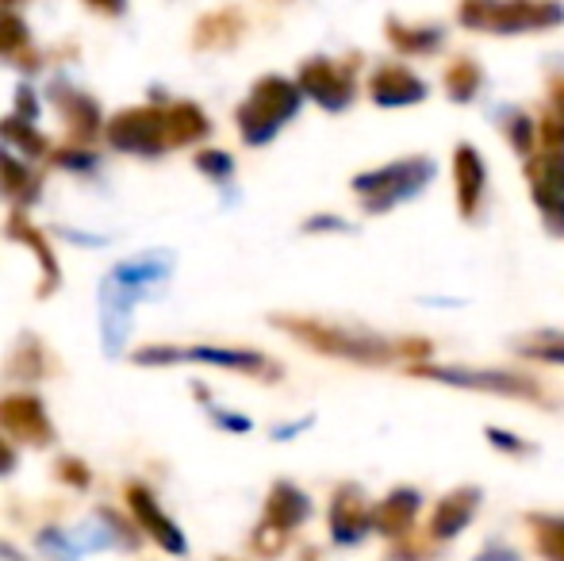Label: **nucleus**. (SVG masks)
<instances>
[{
	"instance_id": "26",
	"label": "nucleus",
	"mask_w": 564,
	"mask_h": 561,
	"mask_svg": "<svg viewBox=\"0 0 564 561\" xmlns=\"http://www.w3.org/2000/svg\"><path fill=\"white\" fill-rule=\"evenodd\" d=\"M89 8H97V12H105V15H119L127 8V0H85Z\"/></svg>"
},
{
	"instance_id": "28",
	"label": "nucleus",
	"mask_w": 564,
	"mask_h": 561,
	"mask_svg": "<svg viewBox=\"0 0 564 561\" xmlns=\"http://www.w3.org/2000/svg\"><path fill=\"white\" fill-rule=\"evenodd\" d=\"M12 4H23V0H0V8H4V12H12Z\"/></svg>"
},
{
	"instance_id": "12",
	"label": "nucleus",
	"mask_w": 564,
	"mask_h": 561,
	"mask_svg": "<svg viewBox=\"0 0 564 561\" xmlns=\"http://www.w3.org/2000/svg\"><path fill=\"white\" fill-rule=\"evenodd\" d=\"M476 516V493H468V488H460V493L446 496V500L434 508V519H431V535L442 542L457 539L460 531H465V524H473Z\"/></svg>"
},
{
	"instance_id": "5",
	"label": "nucleus",
	"mask_w": 564,
	"mask_h": 561,
	"mask_svg": "<svg viewBox=\"0 0 564 561\" xmlns=\"http://www.w3.org/2000/svg\"><path fill=\"white\" fill-rule=\"evenodd\" d=\"M4 235L12 242H20V247H28L31 255L39 258V270H43V284H39V296H51V292H58V284H62V266H58V258H54V247L46 242V235L39 231L35 224H31L28 216H23L20 208L8 216V224H4Z\"/></svg>"
},
{
	"instance_id": "20",
	"label": "nucleus",
	"mask_w": 564,
	"mask_h": 561,
	"mask_svg": "<svg viewBox=\"0 0 564 561\" xmlns=\"http://www.w3.org/2000/svg\"><path fill=\"white\" fill-rule=\"evenodd\" d=\"M196 170H204L216 181H227L235 162H230V154H224V150H200V154H196Z\"/></svg>"
},
{
	"instance_id": "11",
	"label": "nucleus",
	"mask_w": 564,
	"mask_h": 561,
	"mask_svg": "<svg viewBox=\"0 0 564 561\" xmlns=\"http://www.w3.org/2000/svg\"><path fill=\"white\" fill-rule=\"evenodd\" d=\"M35 196H39V177L20 158L8 154V147H0V201L15 204L23 212Z\"/></svg>"
},
{
	"instance_id": "1",
	"label": "nucleus",
	"mask_w": 564,
	"mask_h": 561,
	"mask_svg": "<svg viewBox=\"0 0 564 561\" xmlns=\"http://www.w3.org/2000/svg\"><path fill=\"white\" fill-rule=\"evenodd\" d=\"M296 108H300V89H292L284 77H261V82L253 85L250 100L235 112V120H238L242 139L250 142V147H261V142H269L276 136V128H281Z\"/></svg>"
},
{
	"instance_id": "8",
	"label": "nucleus",
	"mask_w": 564,
	"mask_h": 561,
	"mask_svg": "<svg viewBox=\"0 0 564 561\" xmlns=\"http://www.w3.org/2000/svg\"><path fill=\"white\" fill-rule=\"evenodd\" d=\"M204 362V366L235 369V374H253V377H276L273 362L261 358L253 350H224V346H188L181 350V362Z\"/></svg>"
},
{
	"instance_id": "25",
	"label": "nucleus",
	"mask_w": 564,
	"mask_h": 561,
	"mask_svg": "<svg viewBox=\"0 0 564 561\" xmlns=\"http://www.w3.org/2000/svg\"><path fill=\"white\" fill-rule=\"evenodd\" d=\"M476 561H519V554H514L511 547H499V542H488V550H484Z\"/></svg>"
},
{
	"instance_id": "7",
	"label": "nucleus",
	"mask_w": 564,
	"mask_h": 561,
	"mask_svg": "<svg viewBox=\"0 0 564 561\" xmlns=\"http://www.w3.org/2000/svg\"><path fill=\"white\" fill-rule=\"evenodd\" d=\"M369 527H372V511L365 508L361 493L357 488H341L335 504H330V535H335V542L354 547V542H361L369 535Z\"/></svg>"
},
{
	"instance_id": "2",
	"label": "nucleus",
	"mask_w": 564,
	"mask_h": 561,
	"mask_svg": "<svg viewBox=\"0 0 564 561\" xmlns=\"http://www.w3.org/2000/svg\"><path fill=\"white\" fill-rule=\"evenodd\" d=\"M108 142L119 154H134V158H158L170 147V128H165V112L154 105H134L123 108L108 120L105 128Z\"/></svg>"
},
{
	"instance_id": "21",
	"label": "nucleus",
	"mask_w": 564,
	"mask_h": 561,
	"mask_svg": "<svg viewBox=\"0 0 564 561\" xmlns=\"http://www.w3.org/2000/svg\"><path fill=\"white\" fill-rule=\"evenodd\" d=\"M54 165L85 173V170H97V158H93L89 150H82V147H62V150H54Z\"/></svg>"
},
{
	"instance_id": "9",
	"label": "nucleus",
	"mask_w": 564,
	"mask_h": 561,
	"mask_svg": "<svg viewBox=\"0 0 564 561\" xmlns=\"http://www.w3.org/2000/svg\"><path fill=\"white\" fill-rule=\"evenodd\" d=\"M242 39V12L238 8H219L196 20L193 31V46L196 51H227Z\"/></svg>"
},
{
	"instance_id": "19",
	"label": "nucleus",
	"mask_w": 564,
	"mask_h": 561,
	"mask_svg": "<svg viewBox=\"0 0 564 561\" xmlns=\"http://www.w3.org/2000/svg\"><path fill=\"white\" fill-rule=\"evenodd\" d=\"M181 362V346H142L134 350V366H177Z\"/></svg>"
},
{
	"instance_id": "15",
	"label": "nucleus",
	"mask_w": 564,
	"mask_h": 561,
	"mask_svg": "<svg viewBox=\"0 0 564 561\" xmlns=\"http://www.w3.org/2000/svg\"><path fill=\"white\" fill-rule=\"evenodd\" d=\"M0 139L8 142V150H20L23 158H46V150H51L43 131H35V123L20 120V116H4L0 120Z\"/></svg>"
},
{
	"instance_id": "4",
	"label": "nucleus",
	"mask_w": 564,
	"mask_h": 561,
	"mask_svg": "<svg viewBox=\"0 0 564 561\" xmlns=\"http://www.w3.org/2000/svg\"><path fill=\"white\" fill-rule=\"evenodd\" d=\"M127 508H131V516L139 519V527L165 550V554H185V535H181V527L165 516L162 504L154 500V493H150L147 485H127Z\"/></svg>"
},
{
	"instance_id": "13",
	"label": "nucleus",
	"mask_w": 564,
	"mask_h": 561,
	"mask_svg": "<svg viewBox=\"0 0 564 561\" xmlns=\"http://www.w3.org/2000/svg\"><path fill=\"white\" fill-rule=\"evenodd\" d=\"M415 511H419V496L400 488V493L388 496L380 508H372V527H377L380 535H388V539H400L411 527V519H415Z\"/></svg>"
},
{
	"instance_id": "23",
	"label": "nucleus",
	"mask_w": 564,
	"mask_h": 561,
	"mask_svg": "<svg viewBox=\"0 0 564 561\" xmlns=\"http://www.w3.org/2000/svg\"><path fill=\"white\" fill-rule=\"evenodd\" d=\"M281 547H284V531H276V527L261 524L258 535H253V550H258L261 558H273V554H281Z\"/></svg>"
},
{
	"instance_id": "24",
	"label": "nucleus",
	"mask_w": 564,
	"mask_h": 561,
	"mask_svg": "<svg viewBox=\"0 0 564 561\" xmlns=\"http://www.w3.org/2000/svg\"><path fill=\"white\" fill-rule=\"evenodd\" d=\"M15 116H20V120H28V123H35L39 100H35V93H31V89H20V93H15Z\"/></svg>"
},
{
	"instance_id": "27",
	"label": "nucleus",
	"mask_w": 564,
	"mask_h": 561,
	"mask_svg": "<svg viewBox=\"0 0 564 561\" xmlns=\"http://www.w3.org/2000/svg\"><path fill=\"white\" fill-rule=\"evenodd\" d=\"M12 470H15V450L0 439V477H4V473H12Z\"/></svg>"
},
{
	"instance_id": "14",
	"label": "nucleus",
	"mask_w": 564,
	"mask_h": 561,
	"mask_svg": "<svg viewBox=\"0 0 564 561\" xmlns=\"http://www.w3.org/2000/svg\"><path fill=\"white\" fill-rule=\"evenodd\" d=\"M165 128H170V147H188V142L208 136L212 123L193 100H177V105L165 108Z\"/></svg>"
},
{
	"instance_id": "16",
	"label": "nucleus",
	"mask_w": 564,
	"mask_h": 561,
	"mask_svg": "<svg viewBox=\"0 0 564 561\" xmlns=\"http://www.w3.org/2000/svg\"><path fill=\"white\" fill-rule=\"evenodd\" d=\"M51 374V358H46V346L35 335H23L15 346L12 362H8V377H23V381H39V377Z\"/></svg>"
},
{
	"instance_id": "3",
	"label": "nucleus",
	"mask_w": 564,
	"mask_h": 561,
	"mask_svg": "<svg viewBox=\"0 0 564 561\" xmlns=\"http://www.w3.org/2000/svg\"><path fill=\"white\" fill-rule=\"evenodd\" d=\"M0 427H4L8 439L23 442V446H51L54 442V423L35 392H8V397H0Z\"/></svg>"
},
{
	"instance_id": "18",
	"label": "nucleus",
	"mask_w": 564,
	"mask_h": 561,
	"mask_svg": "<svg viewBox=\"0 0 564 561\" xmlns=\"http://www.w3.org/2000/svg\"><path fill=\"white\" fill-rule=\"evenodd\" d=\"M538 531V550H542L545 561H564V519H534Z\"/></svg>"
},
{
	"instance_id": "6",
	"label": "nucleus",
	"mask_w": 564,
	"mask_h": 561,
	"mask_svg": "<svg viewBox=\"0 0 564 561\" xmlns=\"http://www.w3.org/2000/svg\"><path fill=\"white\" fill-rule=\"evenodd\" d=\"M51 105L66 120V131L74 142H93L100 136V105L93 97H85L82 89H74V85H51Z\"/></svg>"
},
{
	"instance_id": "10",
	"label": "nucleus",
	"mask_w": 564,
	"mask_h": 561,
	"mask_svg": "<svg viewBox=\"0 0 564 561\" xmlns=\"http://www.w3.org/2000/svg\"><path fill=\"white\" fill-rule=\"evenodd\" d=\"M307 516H312V500H307L296 485H289V481L273 485V493H269V500H265V524L269 527H276V531L289 535L292 527H300Z\"/></svg>"
},
{
	"instance_id": "22",
	"label": "nucleus",
	"mask_w": 564,
	"mask_h": 561,
	"mask_svg": "<svg viewBox=\"0 0 564 561\" xmlns=\"http://www.w3.org/2000/svg\"><path fill=\"white\" fill-rule=\"evenodd\" d=\"M54 473H58V481H66V485H74V488H89V481H93L89 465L77 462V457H62V462L54 465Z\"/></svg>"
},
{
	"instance_id": "17",
	"label": "nucleus",
	"mask_w": 564,
	"mask_h": 561,
	"mask_svg": "<svg viewBox=\"0 0 564 561\" xmlns=\"http://www.w3.org/2000/svg\"><path fill=\"white\" fill-rule=\"evenodd\" d=\"M23 46H28V23L15 12H0V58L20 62Z\"/></svg>"
}]
</instances>
